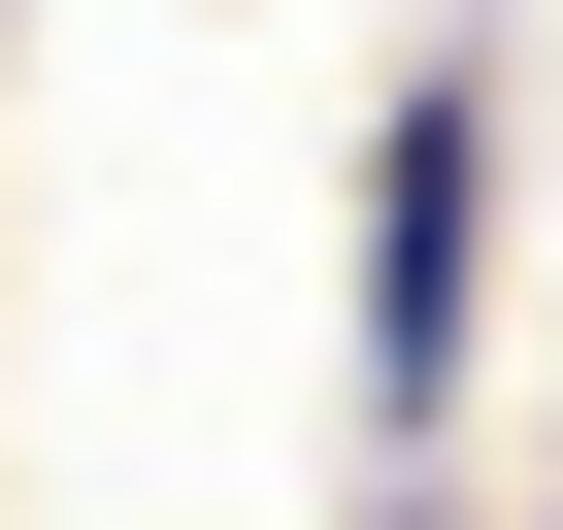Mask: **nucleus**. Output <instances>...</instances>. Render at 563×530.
Listing matches in <instances>:
<instances>
[{"mask_svg": "<svg viewBox=\"0 0 563 530\" xmlns=\"http://www.w3.org/2000/svg\"><path fill=\"white\" fill-rule=\"evenodd\" d=\"M464 166H497L464 100H398V133H365V398H398V431L464 398Z\"/></svg>", "mask_w": 563, "mask_h": 530, "instance_id": "f257e3e1", "label": "nucleus"}]
</instances>
